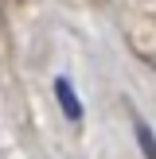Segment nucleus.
I'll use <instances>...</instances> for the list:
<instances>
[{"mask_svg":"<svg viewBox=\"0 0 156 159\" xmlns=\"http://www.w3.org/2000/svg\"><path fill=\"white\" fill-rule=\"evenodd\" d=\"M55 97H59V109L70 116V120H82V101H78L70 78H55Z\"/></svg>","mask_w":156,"mask_h":159,"instance_id":"obj_1","label":"nucleus"},{"mask_svg":"<svg viewBox=\"0 0 156 159\" xmlns=\"http://www.w3.org/2000/svg\"><path fill=\"white\" fill-rule=\"evenodd\" d=\"M133 124H137V144H140V152H144L148 159H156V140H152V132H148V124L140 120V116Z\"/></svg>","mask_w":156,"mask_h":159,"instance_id":"obj_2","label":"nucleus"}]
</instances>
